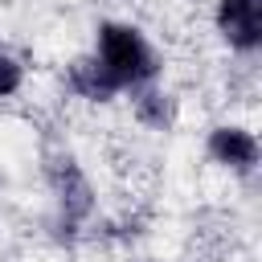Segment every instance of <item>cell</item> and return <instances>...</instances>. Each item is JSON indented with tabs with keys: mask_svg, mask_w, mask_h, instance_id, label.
Instances as JSON below:
<instances>
[{
	"mask_svg": "<svg viewBox=\"0 0 262 262\" xmlns=\"http://www.w3.org/2000/svg\"><path fill=\"white\" fill-rule=\"evenodd\" d=\"M94 61L119 82V90H139L160 78V53L156 45L127 20H102L94 29Z\"/></svg>",
	"mask_w": 262,
	"mask_h": 262,
	"instance_id": "cell-1",
	"label": "cell"
},
{
	"mask_svg": "<svg viewBox=\"0 0 262 262\" xmlns=\"http://www.w3.org/2000/svg\"><path fill=\"white\" fill-rule=\"evenodd\" d=\"M205 151L217 168L233 172V176H254L258 172V160H262V143L250 127L242 123H217L205 139Z\"/></svg>",
	"mask_w": 262,
	"mask_h": 262,
	"instance_id": "cell-2",
	"label": "cell"
},
{
	"mask_svg": "<svg viewBox=\"0 0 262 262\" xmlns=\"http://www.w3.org/2000/svg\"><path fill=\"white\" fill-rule=\"evenodd\" d=\"M213 25H217V37L233 53L262 49V0H217Z\"/></svg>",
	"mask_w": 262,
	"mask_h": 262,
	"instance_id": "cell-3",
	"label": "cell"
},
{
	"mask_svg": "<svg viewBox=\"0 0 262 262\" xmlns=\"http://www.w3.org/2000/svg\"><path fill=\"white\" fill-rule=\"evenodd\" d=\"M66 82H70V90L82 98V102H111L115 94H123L119 90V82L94 61V53H82V57H74L70 61V70H66Z\"/></svg>",
	"mask_w": 262,
	"mask_h": 262,
	"instance_id": "cell-4",
	"label": "cell"
},
{
	"mask_svg": "<svg viewBox=\"0 0 262 262\" xmlns=\"http://www.w3.org/2000/svg\"><path fill=\"white\" fill-rule=\"evenodd\" d=\"M53 192H57V205H61L66 217H82L90 209V184L70 156L53 160Z\"/></svg>",
	"mask_w": 262,
	"mask_h": 262,
	"instance_id": "cell-5",
	"label": "cell"
},
{
	"mask_svg": "<svg viewBox=\"0 0 262 262\" xmlns=\"http://www.w3.org/2000/svg\"><path fill=\"white\" fill-rule=\"evenodd\" d=\"M135 94V119L151 131H168L176 123V98L168 90H156V86H139L131 90Z\"/></svg>",
	"mask_w": 262,
	"mask_h": 262,
	"instance_id": "cell-6",
	"label": "cell"
},
{
	"mask_svg": "<svg viewBox=\"0 0 262 262\" xmlns=\"http://www.w3.org/2000/svg\"><path fill=\"white\" fill-rule=\"evenodd\" d=\"M20 86H25V66H20L12 53H4V49H0V98L16 94Z\"/></svg>",
	"mask_w": 262,
	"mask_h": 262,
	"instance_id": "cell-7",
	"label": "cell"
}]
</instances>
